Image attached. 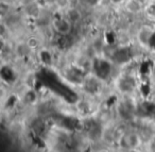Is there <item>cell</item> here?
Returning <instances> with one entry per match:
<instances>
[{"mask_svg": "<svg viewBox=\"0 0 155 152\" xmlns=\"http://www.w3.org/2000/svg\"><path fill=\"white\" fill-rule=\"evenodd\" d=\"M114 90L119 96H136L138 90V78L135 73L122 68L112 82Z\"/></svg>", "mask_w": 155, "mask_h": 152, "instance_id": "2", "label": "cell"}, {"mask_svg": "<svg viewBox=\"0 0 155 152\" xmlns=\"http://www.w3.org/2000/svg\"><path fill=\"white\" fill-rule=\"evenodd\" d=\"M105 82H103L102 80H100L99 78H97L93 73H87L86 78H85L84 82H83L82 86L80 87V90H82L83 95L91 98L97 99L99 97L102 96V94L104 93V88L106 86Z\"/></svg>", "mask_w": 155, "mask_h": 152, "instance_id": "4", "label": "cell"}, {"mask_svg": "<svg viewBox=\"0 0 155 152\" xmlns=\"http://www.w3.org/2000/svg\"><path fill=\"white\" fill-rule=\"evenodd\" d=\"M124 10L131 15L139 14L144 10V1L142 0H125Z\"/></svg>", "mask_w": 155, "mask_h": 152, "instance_id": "9", "label": "cell"}, {"mask_svg": "<svg viewBox=\"0 0 155 152\" xmlns=\"http://www.w3.org/2000/svg\"><path fill=\"white\" fill-rule=\"evenodd\" d=\"M44 7L38 0H28L22 5V13L26 18L37 22L44 15Z\"/></svg>", "mask_w": 155, "mask_h": 152, "instance_id": "7", "label": "cell"}, {"mask_svg": "<svg viewBox=\"0 0 155 152\" xmlns=\"http://www.w3.org/2000/svg\"><path fill=\"white\" fill-rule=\"evenodd\" d=\"M138 101L136 96H119L113 107L117 121L132 126L137 120Z\"/></svg>", "mask_w": 155, "mask_h": 152, "instance_id": "1", "label": "cell"}, {"mask_svg": "<svg viewBox=\"0 0 155 152\" xmlns=\"http://www.w3.org/2000/svg\"><path fill=\"white\" fill-rule=\"evenodd\" d=\"M116 152H144L143 149H137V150H127V151H120V150H116Z\"/></svg>", "mask_w": 155, "mask_h": 152, "instance_id": "12", "label": "cell"}, {"mask_svg": "<svg viewBox=\"0 0 155 152\" xmlns=\"http://www.w3.org/2000/svg\"><path fill=\"white\" fill-rule=\"evenodd\" d=\"M144 152H155V134L144 143Z\"/></svg>", "mask_w": 155, "mask_h": 152, "instance_id": "10", "label": "cell"}, {"mask_svg": "<svg viewBox=\"0 0 155 152\" xmlns=\"http://www.w3.org/2000/svg\"><path fill=\"white\" fill-rule=\"evenodd\" d=\"M5 2H9V3H13V2H16L18 0H3Z\"/></svg>", "mask_w": 155, "mask_h": 152, "instance_id": "14", "label": "cell"}, {"mask_svg": "<svg viewBox=\"0 0 155 152\" xmlns=\"http://www.w3.org/2000/svg\"><path fill=\"white\" fill-rule=\"evenodd\" d=\"M144 143H146V140H144L141 133L134 126H130L129 129L121 136L116 150L127 151V150L143 149Z\"/></svg>", "mask_w": 155, "mask_h": 152, "instance_id": "3", "label": "cell"}, {"mask_svg": "<svg viewBox=\"0 0 155 152\" xmlns=\"http://www.w3.org/2000/svg\"><path fill=\"white\" fill-rule=\"evenodd\" d=\"M50 27L54 34L58 37H67L72 35V31L75 26L65 15H61L52 18Z\"/></svg>", "mask_w": 155, "mask_h": 152, "instance_id": "5", "label": "cell"}, {"mask_svg": "<svg viewBox=\"0 0 155 152\" xmlns=\"http://www.w3.org/2000/svg\"><path fill=\"white\" fill-rule=\"evenodd\" d=\"M155 28L149 24H142L141 26L138 27L135 33V39L136 43L138 44L140 48L147 49L150 47L152 37L154 36Z\"/></svg>", "mask_w": 155, "mask_h": 152, "instance_id": "6", "label": "cell"}, {"mask_svg": "<svg viewBox=\"0 0 155 152\" xmlns=\"http://www.w3.org/2000/svg\"><path fill=\"white\" fill-rule=\"evenodd\" d=\"M110 1H112L113 3H114V5H119V3H124L125 2V0H110Z\"/></svg>", "mask_w": 155, "mask_h": 152, "instance_id": "13", "label": "cell"}, {"mask_svg": "<svg viewBox=\"0 0 155 152\" xmlns=\"http://www.w3.org/2000/svg\"><path fill=\"white\" fill-rule=\"evenodd\" d=\"M41 1L47 5H56L58 2V0H41Z\"/></svg>", "mask_w": 155, "mask_h": 152, "instance_id": "11", "label": "cell"}, {"mask_svg": "<svg viewBox=\"0 0 155 152\" xmlns=\"http://www.w3.org/2000/svg\"><path fill=\"white\" fill-rule=\"evenodd\" d=\"M63 15L66 16V17L68 18L74 26L81 24L83 18H84L82 10H81L79 7H77V5H72L67 7L66 9L63 11Z\"/></svg>", "mask_w": 155, "mask_h": 152, "instance_id": "8", "label": "cell"}]
</instances>
